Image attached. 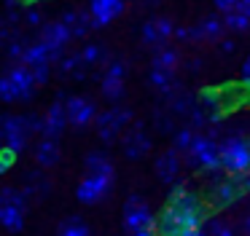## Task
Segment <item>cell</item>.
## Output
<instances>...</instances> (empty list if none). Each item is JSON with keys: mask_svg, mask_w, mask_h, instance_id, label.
<instances>
[{"mask_svg": "<svg viewBox=\"0 0 250 236\" xmlns=\"http://www.w3.org/2000/svg\"><path fill=\"white\" fill-rule=\"evenodd\" d=\"M207 220L210 217H207L202 198L194 191H188L186 182H175V185H169L167 207L156 220V231L159 236H180L183 231L205 228Z\"/></svg>", "mask_w": 250, "mask_h": 236, "instance_id": "6da1fadb", "label": "cell"}, {"mask_svg": "<svg viewBox=\"0 0 250 236\" xmlns=\"http://www.w3.org/2000/svg\"><path fill=\"white\" fill-rule=\"evenodd\" d=\"M35 83L33 78V70L27 64L17 62V64H8L6 75L0 78V99L6 105H14V102H30L35 97Z\"/></svg>", "mask_w": 250, "mask_h": 236, "instance_id": "7a4b0ae2", "label": "cell"}, {"mask_svg": "<svg viewBox=\"0 0 250 236\" xmlns=\"http://www.w3.org/2000/svg\"><path fill=\"white\" fill-rule=\"evenodd\" d=\"M221 166L229 177L250 175V139L239 132H231L221 139Z\"/></svg>", "mask_w": 250, "mask_h": 236, "instance_id": "3957f363", "label": "cell"}, {"mask_svg": "<svg viewBox=\"0 0 250 236\" xmlns=\"http://www.w3.org/2000/svg\"><path fill=\"white\" fill-rule=\"evenodd\" d=\"M186 164L191 169H199V172H207V175H221L223 166H221V139L210 137V134H196L191 150L183 156Z\"/></svg>", "mask_w": 250, "mask_h": 236, "instance_id": "277c9868", "label": "cell"}, {"mask_svg": "<svg viewBox=\"0 0 250 236\" xmlns=\"http://www.w3.org/2000/svg\"><path fill=\"white\" fill-rule=\"evenodd\" d=\"M24 217H27V193L22 188H3L0 191V225L8 234H19L24 228Z\"/></svg>", "mask_w": 250, "mask_h": 236, "instance_id": "5b68a950", "label": "cell"}, {"mask_svg": "<svg viewBox=\"0 0 250 236\" xmlns=\"http://www.w3.org/2000/svg\"><path fill=\"white\" fill-rule=\"evenodd\" d=\"M132 123H135V113H132L129 107H108V110H103L97 116L94 129H97V137L103 139L105 145H110V142H116V139L121 137V132H126Z\"/></svg>", "mask_w": 250, "mask_h": 236, "instance_id": "8992f818", "label": "cell"}, {"mask_svg": "<svg viewBox=\"0 0 250 236\" xmlns=\"http://www.w3.org/2000/svg\"><path fill=\"white\" fill-rule=\"evenodd\" d=\"M156 220L159 217H153L151 207H148V201L143 196H129L124 201V209H121V228L126 231V236L156 228Z\"/></svg>", "mask_w": 250, "mask_h": 236, "instance_id": "52a82bcc", "label": "cell"}, {"mask_svg": "<svg viewBox=\"0 0 250 236\" xmlns=\"http://www.w3.org/2000/svg\"><path fill=\"white\" fill-rule=\"evenodd\" d=\"M113 182H116V175H89V172H83V177L76 185V198L86 207H94L105 196H110Z\"/></svg>", "mask_w": 250, "mask_h": 236, "instance_id": "ba28073f", "label": "cell"}, {"mask_svg": "<svg viewBox=\"0 0 250 236\" xmlns=\"http://www.w3.org/2000/svg\"><path fill=\"white\" fill-rule=\"evenodd\" d=\"M0 134H3L6 148H11L14 153H22L30 145V137H33V132H30V126H27V116L6 113L3 121H0Z\"/></svg>", "mask_w": 250, "mask_h": 236, "instance_id": "9c48e42d", "label": "cell"}, {"mask_svg": "<svg viewBox=\"0 0 250 236\" xmlns=\"http://www.w3.org/2000/svg\"><path fill=\"white\" fill-rule=\"evenodd\" d=\"M151 137L146 132V123L143 121H135L124 134H121V150H124V158L129 161H140L151 153Z\"/></svg>", "mask_w": 250, "mask_h": 236, "instance_id": "30bf717a", "label": "cell"}, {"mask_svg": "<svg viewBox=\"0 0 250 236\" xmlns=\"http://www.w3.org/2000/svg\"><path fill=\"white\" fill-rule=\"evenodd\" d=\"M124 83H126V62L113 59L100 75V91L108 102H119L124 97Z\"/></svg>", "mask_w": 250, "mask_h": 236, "instance_id": "8fae6325", "label": "cell"}, {"mask_svg": "<svg viewBox=\"0 0 250 236\" xmlns=\"http://www.w3.org/2000/svg\"><path fill=\"white\" fill-rule=\"evenodd\" d=\"M175 30H178V24L169 16H156V19H148L140 24V40L151 48H162L167 46L169 38H175Z\"/></svg>", "mask_w": 250, "mask_h": 236, "instance_id": "7c38bea8", "label": "cell"}, {"mask_svg": "<svg viewBox=\"0 0 250 236\" xmlns=\"http://www.w3.org/2000/svg\"><path fill=\"white\" fill-rule=\"evenodd\" d=\"M65 110H67V121H70V126H76V129H83V126H89V123H94L97 116H100L97 105H94L89 97H81V94L67 97Z\"/></svg>", "mask_w": 250, "mask_h": 236, "instance_id": "4fadbf2b", "label": "cell"}, {"mask_svg": "<svg viewBox=\"0 0 250 236\" xmlns=\"http://www.w3.org/2000/svg\"><path fill=\"white\" fill-rule=\"evenodd\" d=\"M226 19L218 14L202 16L196 24H191V40L194 43H221L226 38Z\"/></svg>", "mask_w": 250, "mask_h": 236, "instance_id": "5bb4252c", "label": "cell"}, {"mask_svg": "<svg viewBox=\"0 0 250 236\" xmlns=\"http://www.w3.org/2000/svg\"><path fill=\"white\" fill-rule=\"evenodd\" d=\"M242 196H245V191H242L239 177H218L210 188L212 207H231V204L239 201Z\"/></svg>", "mask_w": 250, "mask_h": 236, "instance_id": "9a60e30c", "label": "cell"}, {"mask_svg": "<svg viewBox=\"0 0 250 236\" xmlns=\"http://www.w3.org/2000/svg\"><path fill=\"white\" fill-rule=\"evenodd\" d=\"M38 40H43L54 54L65 57V48H67V43L73 40V32L67 30V24H65L62 19H57V21H46V24L38 30Z\"/></svg>", "mask_w": 250, "mask_h": 236, "instance_id": "2e32d148", "label": "cell"}, {"mask_svg": "<svg viewBox=\"0 0 250 236\" xmlns=\"http://www.w3.org/2000/svg\"><path fill=\"white\" fill-rule=\"evenodd\" d=\"M183 153H178L175 148H167L162 156L156 158V177L164 182V185H175L180 182V172H183Z\"/></svg>", "mask_w": 250, "mask_h": 236, "instance_id": "e0dca14e", "label": "cell"}, {"mask_svg": "<svg viewBox=\"0 0 250 236\" xmlns=\"http://www.w3.org/2000/svg\"><path fill=\"white\" fill-rule=\"evenodd\" d=\"M126 3L124 0H89V14L94 19V30H103L110 21H116L124 14Z\"/></svg>", "mask_w": 250, "mask_h": 236, "instance_id": "ac0fdd59", "label": "cell"}, {"mask_svg": "<svg viewBox=\"0 0 250 236\" xmlns=\"http://www.w3.org/2000/svg\"><path fill=\"white\" fill-rule=\"evenodd\" d=\"M33 158L41 169H51V166L60 164L62 158V148H60V139L54 137H41L38 142L33 145Z\"/></svg>", "mask_w": 250, "mask_h": 236, "instance_id": "d6986e66", "label": "cell"}, {"mask_svg": "<svg viewBox=\"0 0 250 236\" xmlns=\"http://www.w3.org/2000/svg\"><path fill=\"white\" fill-rule=\"evenodd\" d=\"M43 121H46V126H43V137H54V139H60V134L65 132V126L70 121H67V110H65V99H54L49 105V110L43 113Z\"/></svg>", "mask_w": 250, "mask_h": 236, "instance_id": "ffe728a7", "label": "cell"}, {"mask_svg": "<svg viewBox=\"0 0 250 236\" xmlns=\"http://www.w3.org/2000/svg\"><path fill=\"white\" fill-rule=\"evenodd\" d=\"M148 83H151L153 91H159V97L169 99L172 94H178L183 86L178 80V73H169V70H159V67H151L148 70Z\"/></svg>", "mask_w": 250, "mask_h": 236, "instance_id": "44dd1931", "label": "cell"}, {"mask_svg": "<svg viewBox=\"0 0 250 236\" xmlns=\"http://www.w3.org/2000/svg\"><path fill=\"white\" fill-rule=\"evenodd\" d=\"M62 21L67 24V30L73 32L76 40H83V38L94 30V19H92V14H89V8H70V11H65V14H62Z\"/></svg>", "mask_w": 250, "mask_h": 236, "instance_id": "7402d4cb", "label": "cell"}, {"mask_svg": "<svg viewBox=\"0 0 250 236\" xmlns=\"http://www.w3.org/2000/svg\"><path fill=\"white\" fill-rule=\"evenodd\" d=\"M60 59H62L60 54H54L43 40H38V38H35V40L27 43V51H24L22 64H27V67H38V64H57Z\"/></svg>", "mask_w": 250, "mask_h": 236, "instance_id": "603a6c76", "label": "cell"}, {"mask_svg": "<svg viewBox=\"0 0 250 236\" xmlns=\"http://www.w3.org/2000/svg\"><path fill=\"white\" fill-rule=\"evenodd\" d=\"M196 105H199V97L188 94L186 89H180L178 94H172L169 99H164V107H167L175 118H183V121H188V116L194 113Z\"/></svg>", "mask_w": 250, "mask_h": 236, "instance_id": "cb8c5ba5", "label": "cell"}, {"mask_svg": "<svg viewBox=\"0 0 250 236\" xmlns=\"http://www.w3.org/2000/svg\"><path fill=\"white\" fill-rule=\"evenodd\" d=\"M78 57H81V62L86 64V67H97V64H103V67H108L113 59H110V51L108 46H103V43L97 40H89L83 43V48L78 51Z\"/></svg>", "mask_w": 250, "mask_h": 236, "instance_id": "d4e9b609", "label": "cell"}, {"mask_svg": "<svg viewBox=\"0 0 250 236\" xmlns=\"http://www.w3.org/2000/svg\"><path fill=\"white\" fill-rule=\"evenodd\" d=\"M22 191L27 193V198L41 201V198H46V196L51 193V180L43 175V172H27V175H24Z\"/></svg>", "mask_w": 250, "mask_h": 236, "instance_id": "484cf974", "label": "cell"}, {"mask_svg": "<svg viewBox=\"0 0 250 236\" xmlns=\"http://www.w3.org/2000/svg\"><path fill=\"white\" fill-rule=\"evenodd\" d=\"M54 67H57V75H60V78H73V80H83V78H86V64L81 62L78 51L76 54H65Z\"/></svg>", "mask_w": 250, "mask_h": 236, "instance_id": "4316f807", "label": "cell"}, {"mask_svg": "<svg viewBox=\"0 0 250 236\" xmlns=\"http://www.w3.org/2000/svg\"><path fill=\"white\" fill-rule=\"evenodd\" d=\"M183 64V57L175 46H162L153 51L151 57V67H159V70H169V73H178V67Z\"/></svg>", "mask_w": 250, "mask_h": 236, "instance_id": "83f0119b", "label": "cell"}, {"mask_svg": "<svg viewBox=\"0 0 250 236\" xmlns=\"http://www.w3.org/2000/svg\"><path fill=\"white\" fill-rule=\"evenodd\" d=\"M83 172H89V175H116V166L108 153L92 150V153L83 156Z\"/></svg>", "mask_w": 250, "mask_h": 236, "instance_id": "f1b7e54d", "label": "cell"}, {"mask_svg": "<svg viewBox=\"0 0 250 236\" xmlns=\"http://www.w3.org/2000/svg\"><path fill=\"white\" fill-rule=\"evenodd\" d=\"M57 236H92V228H89V223L83 217H67L60 223V228H57Z\"/></svg>", "mask_w": 250, "mask_h": 236, "instance_id": "f546056e", "label": "cell"}, {"mask_svg": "<svg viewBox=\"0 0 250 236\" xmlns=\"http://www.w3.org/2000/svg\"><path fill=\"white\" fill-rule=\"evenodd\" d=\"M196 134H199V132H196L194 126H188V123H183V126H180L178 132L172 134V148L178 150V153H183V156H186V153L191 150V145H194Z\"/></svg>", "mask_w": 250, "mask_h": 236, "instance_id": "4dcf8cb0", "label": "cell"}, {"mask_svg": "<svg viewBox=\"0 0 250 236\" xmlns=\"http://www.w3.org/2000/svg\"><path fill=\"white\" fill-rule=\"evenodd\" d=\"M223 19H226L229 35H245V32H250V16L242 14V11H231V14H226Z\"/></svg>", "mask_w": 250, "mask_h": 236, "instance_id": "1f68e13d", "label": "cell"}, {"mask_svg": "<svg viewBox=\"0 0 250 236\" xmlns=\"http://www.w3.org/2000/svg\"><path fill=\"white\" fill-rule=\"evenodd\" d=\"M205 231H207V236H237L234 223H229L226 217H210L205 223Z\"/></svg>", "mask_w": 250, "mask_h": 236, "instance_id": "d6a6232c", "label": "cell"}, {"mask_svg": "<svg viewBox=\"0 0 250 236\" xmlns=\"http://www.w3.org/2000/svg\"><path fill=\"white\" fill-rule=\"evenodd\" d=\"M153 126H156L159 134H175L178 132V129H175V116L167 107H159V110L153 113Z\"/></svg>", "mask_w": 250, "mask_h": 236, "instance_id": "836d02e7", "label": "cell"}, {"mask_svg": "<svg viewBox=\"0 0 250 236\" xmlns=\"http://www.w3.org/2000/svg\"><path fill=\"white\" fill-rule=\"evenodd\" d=\"M199 105L205 107L210 116L221 113V91H202V94H199Z\"/></svg>", "mask_w": 250, "mask_h": 236, "instance_id": "e575fe53", "label": "cell"}, {"mask_svg": "<svg viewBox=\"0 0 250 236\" xmlns=\"http://www.w3.org/2000/svg\"><path fill=\"white\" fill-rule=\"evenodd\" d=\"M17 156H19V153H14L11 148H6V145H3V150H0V175H8V172H11Z\"/></svg>", "mask_w": 250, "mask_h": 236, "instance_id": "d590c367", "label": "cell"}, {"mask_svg": "<svg viewBox=\"0 0 250 236\" xmlns=\"http://www.w3.org/2000/svg\"><path fill=\"white\" fill-rule=\"evenodd\" d=\"M24 24H27V27H35V30H41V27L46 24V21H43V14H41L35 5H30V8L24 11Z\"/></svg>", "mask_w": 250, "mask_h": 236, "instance_id": "8d00e7d4", "label": "cell"}, {"mask_svg": "<svg viewBox=\"0 0 250 236\" xmlns=\"http://www.w3.org/2000/svg\"><path fill=\"white\" fill-rule=\"evenodd\" d=\"M51 67H54V64H38V67H30V70H33L35 83H38V86H46V83H49V78H51Z\"/></svg>", "mask_w": 250, "mask_h": 236, "instance_id": "74e56055", "label": "cell"}, {"mask_svg": "<svg viewBox=\"0 0 250 236\" xmlns=\"http://www.w3.org/2000/svg\"><path fill=\"white\" fill-rule=\"evenodd\" d=\"M212 5H215V11L221 16H226V14H231V11H237L239 0H212Z\"/></svg>", "mask_w": 250, "mask_h": 236, "instance_id": "f35d334b", "label": "cell"}, {"mask_svg": "<svg viewBox=\"0 0 250 236\" xmlns=\"http://www.w3.org/2000/svg\"><path fill=\"white\" fill-rule=\"evenodd\" d=\"M218 48H221V54H226V57H231V54L237 51V40H234V35L223 38V40L218 43Z\"/></svg>", "mask_w": 250, "mask_h": 236, "instance_id": "ab89813d", "label": "cell"}, {"mask_svg": "<svg viewBox=\"0 0 250 236\" xmlns=\"http://www.w3.org/2000/svg\"><path fill=\"white\" fill-rule=\"evenodd\" d=\"M175 40H180V43L191 40V27L188 24H178V30H175Z\"/></svg>", "mask_w": 250, "mask_h": 236, "instance_id": "60d3db41", "label": "cell"}, {"mask_svg": "<svg viewBox=\"0 0 250 236\" xmlns=\"http://www.w3.org/2000/svg\"><path fill=\"white\" fill-rule=\"evenodd\" d=\"M239 75H242V80H245V83H250V54L245 57L242 67H239Z\"/></svg>", "mask_w": 250, "mask_h": 236, "instance_id": "b9f144b4", "label": "cell"}, {"mask_svg": "<svg viewBox=\"0 0 250 236\" xmlns=\"http://www.w3.org/2000/svg\"><path fill=\"white\" fill-rule=\"evenodd\" d=\"M202 59H186V70H188V73H199L202 70Z\"/></svg>", "mask_w": 250, "mask_h": 236, "instance_id": "7bdbcfd3", "label": "cell"}, {"mask_svg": "<svg viewBox=\"0 0 250 236\" xmlns=\"http://www.w3.org/2000/svg\"><path fill=\"white\" fill-rule=\"evenodd\" d=\"M19 5H24V0H6V11H19Z\"/></svg>", "mask_w": 250, "mask_h": 236, "instance_id": "ee69618b", "label": "cell"}, {"mask_svg": "<svg viewBox=\"0 0 250 236\" xmlns=\"http://www.w3.org/2000/svg\"><path fill=\"white\" fill-rule=\"evenodd\" d=\"M237 11H242V14H248V16H250V0H239Z\"/></svg>", "mask_w": 250, "mask_h": 236, "instance_id": "f6af8a7d", "label": "cell"}, {"mask_svg": "<svg viewBox=\"0 0 250 236\" xmlns=\"http://www.w3.org/2000/svg\"><path fill=\"white\" fill-rule=\"evenodd\" d=\"M239 182H242V191H245V193H250V175L239 177Z\"/></svg>", "mask_w": 250, "mask_h": 236, "instance_id": "bcb514c9", "label": "cell"}, {"mask_svg": "<svg viewBox=\"0 0 250 236\" xmlns=\"http://www.w3.org/2000/svg\"><path fill=\"white\" fill-rule=\"evenodd\" d=\"M242 231H245V234L250 236V212L245 215V220H242Z\"/></svg>", "mask_w": 250, "mask_h": 236, "instance_id": "7dc6e473", "label": "cell"}, {"mask_svg": "<svg viewBox=\"0 0 250 236\" xmlns=\"http://www.w3.org/2000/svg\"><path fill=\"white\" fill-rule=\"evenodd\" d=\"M132 236H159V231L151 228V231H140V234H132Z\"/></svg>", "mask_w": 250, "mask_h": 236, "instance_id": "c3c4849f", "label": "cell"}, {"mask_svg": "<svg viewBox=\"0 0 250 236\" xmlns=\"http://www.w3.org/2000/svg\"><path fill=\"white\" fill-rule=\"evenodd\" d=\"M137 3H140V5H156L159 0H137Z\"/></svg>", "mask_w": 250, "mask_h": 236, "instance_id": "681fc988", "label": "cell"}, {"mask_svg": "<svg viewBox=\"0 0 250 236\" xmlns=\"http://www.w3.org/2000/svg\"><path fill=\"white\" fill-rule=\"evenodd\" d=\"M35 3H38V0H24V5H27V8H30V5H35Z\"/></svg>", "mask_w": 250, "mask_h": 236, "instance_id": "f907efd6", "label": "cell"}]
</instances>
